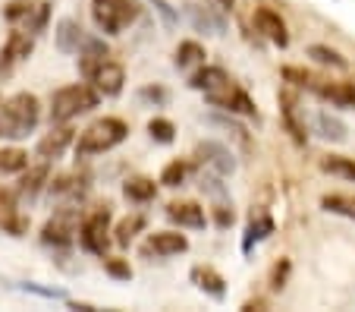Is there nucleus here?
<instances>
[{"label": "nucleus", "mask_w": 355, "mask_h": 312, "mask_svg": "<svg viewBox=\"0 0 355 312\" xmlns=\"http://www.w3.org/2000/svg\"><path fill=\"white\" fill-rule=\"evenodd\" d=\"M41 120V104L35 95L19 92L0 108V139H26Z\"/></svg>", "instance_id": "obj_1"}, {"label": "nucleus", "mask_w": 355, "mask_h": 312, "mask_svg": "<svg viewBox=\"0 0 355 312\" xmlns=\"http://www.w3.org/2000/svg\"><path fill=\"white\" fill-rule=\"evenodd\" d=\"M126 136H129L126 120H120V117H101V120H94L92 126L82 129L79 142H76V155L79 158L104 155V151L116 149Z\"/></svg>", "instance_id": "obj_2"}, {"label": "nucleus", "mask_w": 355, "mask_h": 312, "mask_svg": "<svg viewBox=\"0 0 355 312\" xmlns=\"http://www.w3.org/2000/svg\"><path fill=\"white\" fill-rule=\"evenodd\" d=\"M101 92L88 82H76V85H63L51 98V123H69L73 117L85 114V110L98 108Z\"/></svg>", "instance_id": "obj_3"}, {"label": "nucleus", "mask_w": 355, "mask_h": 312, "mask_svg": "<svg viewBox=\"0 0 355 312\" xmlns=\"http://www.w3.org/2000/svg\"><path fill=\"white\" fill-rule=\"evenodd\" d=\"M283 76H286V82H295L299 88L315 92L318 98L330 101L334 108H355V82H330V79H321V76L305 73V69H295V67H286Z\"/></svg>", "instance_id": "obj_4"}, {"label": "nucleus", "mask_w": 355, "mask_h": 312, "mask_svg": "<svg viewBox=\"0 0 355 312\" xmlns=\"http://www.w3.org/2000/svg\"><path fill=\"white\" fill-rule=\"evenodd\" d=\"M92 16L101 32L120 35L139 19V3L135 0H92Z\"/></svg>", "instance_id": "obj_5"}, {"label": "nucleus", "mask_w": 355, "mask_h": 312, "mask_svg": "<svg viewBox=\"0 0 355 312\" xmlns=\"http://www.w3.org/2000/svg\"><path fill=\"white\" fill-rule=\"evenodd\" d=\"M110 208H98L94 215H88L79 227V243L85 252L92 256H104L107 252V243H110Z\"/></svg>", "instance_id": "obj_6"}, {"label": "nucleus", "mask_w": 355, "mask_h": 312, "mask_svg": "<svg viewBox=\"0 0 355 312\" xmlns=\"http://www.w3.org/2000/svg\"><path fill=\"white\" fill-rule=\"evenodd\" d=\"M79 211L73 208V205H67V208H60L51 221L44 224V231H41V243L47 246H69L76 240V233H79Z\"/></svg>", "instance_id": "obj_7"}, {"label": "nucleus", "mask_w": 355, "mask_h": 312, "mask_svg": "<svg viewBox=\"0 0 355 312\" xmlns=\"http://www.w3.org/2000/svg\"><path fill=\"white\" fill-rule=\"evenodd\" d=\"M205 98H208L214 108H223V110H230V114L258 117V108H255V101L248 98V92H242L239 85H233V82H227V85L214 88V92H208Z\"/></svg>", "instance_id": "obj_8"}, {"label": "nucleus", "mask_w": 355, "mask_h": 312, "mask_svg": "<svg viewBox=\"0 0 355 312\" xmlns=\"http://www.w3.org/2000/svg\"><path fill=\"white\" fill-rule=\"evenodd\" d=\"M195 158H198V164H205L208 170H214V174H220V176H227L236 170L233 151L220 142H198L195 145Z\"/></svg>", "instance_id": "obj_9"}, {"label": "nucleus", "mask_w": 355, "mask_h": 312, "mask_svg": "<svg viewBox=\"0 0 355 312\" xmlns=\"http://www.w3.org/2000/svg\"><path fill=\"white\" fill-rule=\"evenodd\" d=\"M189 249V240L182 233H173V231H161V233H151L141 246V256L145 258H170V256H180V252Z\"/></svg>", "instance_id": "obj_10"}, {"label": "nucleus", "mask_w": 355, "mask_h": 312, "mask_svg": "<svg viewBox=\"0 0 355 312\" xmlns=\"http://www.w3.org/2000/svg\"><path fill=\"white\" fill-rule=\"evenodd\" d=\"M88 44H92V35H88L76 19L57 22V48H60L63 54H82Z\"/></svg>", "instance_id": "obj_11"}, {"label": "nucleus", "mask_w": 355, "mask_h": 312, "mask_svg": "<svg viewBox=\"0 0 355 312\" xmlns=\"http://www.w3.org/2000/svg\"><path fill=\"white\" fill-rule=\"evenodd\" d=\"M255 26H258V32H261L264 38L274 41L277 48H286V44H289L286 22H283V19H280V13H274V10L258 7V10H255Z\"/></svg>", "instance_id": "obj_12"}, {"label": "nucleus", "mask_w": 355, "mask_h": 312, "mask_svg": "<svg viewBox=\"0 0 355 312\" xmlns=\"http://www.w3.org/2000/svg\"><path fill=\"white\" fill-rule=\"evenodd\" d=\"M69 142H73V129H69L67 123H57V126L38 142V158H44V161H54V158H60L63 151L69 149Z\"/></svg>", "instance_id": "obj_13"}, {"label": "nucleus", "mask_w": 355, "mask_h": 312, "mask_svg": "<svg viewBox=\"0 0 355 312\" xmlns=\"http://www.w3.org/2000/svg\"><path fill=\"white\" fill-rule=\"evenodd\" d=\"M167 217L170 221H176L180 227H192V231H201V227L208 224V215H205V208L195 202H173L167 205Z\"/></svg>", "instance_id": "obj_14"}, {"label": "nucleus", "mask_w": 355, "mask_h": 312, "mask_svg": "<svg viewBox=\"0 0 355 312\" xmlns=\"http://www.w3.org/2000/svg\"><path fill=\"white\" fill-rule=\"evenodd\" d=\"M192 281L198 290H205L208 297L214 299H223L227 297V281H223V274H217L211 265H195L192 268Z\"/></svg>", "instance_id": "obj_15"}, {"label": "nucleus", "mask_w": 355, "mask_h": 312, "mask_svg": "<svg viewBox=\"0 0 355 312\" xmlns=\"http://www.w3.org/2000/svg\"><path fill=\"white\" fill-rule=\"evenodd\" d=\"M32 54V35L28 32H13L7 41V48L0 51V69L13 67V63L26 60V57Z\"/></svg>", "instance_id": "obj_16"}, {"label": "nucleus", "mask_w": 355, "mask_h": 312, "mask_svg": "<svg viewBox=\"0 0 355 312\" xmlns=\"http://www.w3.org/2000/svg\"><path fill=\"white\" fill-rule=\"evenodd\" d=\"M189 19L198 32H208V35H223L227 28V19L220 13H214L211 7H189Z\"/></svg>", "instance_id": "obj_17"}, {"label": "nucleus", "mask_w": 355, "mask_h": 312, "mask_svg": "<svg viewBox=\"0 0 355 312\" xmlns=\"http://www.w3.org/2000/svg\"><path fill=\"white\" fill-rule=\"evenodd\" d=\"M227 82H233L227 76V69H220V67H201L198 73H192V79H189V85L195 88V92H214V88H220V85H227Z\"/></svg>", "instance_id": "obj_18"}, {"label": "nucleus", "mask_w": 355, "mask_h": 312, "mask_svg": "<svg viewBox=\"0 0 355 312\" xmlns=\"http://www.w3.org/2000/svg\"><path fill=\"white\" fill-rule=\"evenodd\" d=\"M280 104H283V120H286V129L293 133V139L299 145H305V139H309V133H305V123L299 120V101H295L289 92H283L280 95Z\"/></svg>", "instance_id": "obj_19"}, {"label": "nucleus", "mask_w": 355, "mask_h": 312, "mask_svg": "<svg viewBox=\"0 0 355 312\" xmlns=\"http://www.w3.org/2000/svg\"><path fill=\"white\" fill-rule=\"evenodd\" d=\"M274 233V217L270 215H258L252 217V224L245 227V237H242V252H252L261 240H268Z\"/></svg>", "instance_id": "obj_20"}, {"label": "nucleus", "mask_w": 355, "mask_h": 312, "mask_svg": "<svg viewBox=\"0 0 355 312\" xmlns=\"http://www.w3.org/2000/svg\"><path fill=\"white\" fill-rule=\"evenodd\" d=\"M85 190H88V183L82 180V176H60V180L51 186V196L67 199V202L73 205V202H79V199L85 196Z\"/></svg>", "instance_id": "obj_21"}, {"label": "nucleus", "mask_w": 355, "mask_h": 312, "mask_svg": "<svg viewBox=\"0 0 355 312\" xmlns=\"http://www.w3.org/2000/svg\"><path fill=\"white\" fill-rule=\"evenodd\" d=\"M157 192L155 180H148V176H135V180H126V186H123V196L129 199V202H151Z\"/></svg>", "instance_id": "obj_22"}, {"label": "nucleus", "mask_w": 355, "mask_h": 312, "mask_svg": "<svg viewBox=\"0 0 355 312\" xmlns=\"http://www.w3.org/2000/svg\"><path fill=\"white\" fill-rule=\"evenodd\" d=\"M0 227H3V231H10L13 237H19V233L26 231V221L16 215L13 199H10L7 192H0Z\"/></svg>", "instance_id": "obj_23"}, {"label": "nucleus", "mask_w": 355, "mask_h": 312, "mask_svg": "<svg viewBox=\"0 0 355 312\" xmlns=\"http://www.w3.org/2000/svg\"><path fill=\"white\" fill-rule=\"evenodd\" d=\"M44 180H47V167H44V164H41V167H32L19 180V190H16V192H19L22 199H28V202H32V199L44 190Z\"/></svg>", "instance_id": "obj_24"}, {"label": "nucleus", "mask_w": 355, "mask_h": 312, "mask_svg": "<svg viewBox=\"0 0 355 312\" xmlns=\"http://www.w3.org/2000/svg\"><path fill=\"white\" fill-rule=\"evenodd\" d=\"M205 63V48L198 41H182L176 48V67L180 69H192V67H201Z\"/></svg>", "instance_id": "obj_25"}, {"label": "nucleus", "mask_w": 355, "mask_h": 312, "mask_svg": "<svg viewBox=\"0 0 355 312\" xmlns=\"http://www.w3.org/2000/svg\"><path fill=\"white\" fill-rule=\"evenodd\" d=\"M321 208L330 211V215H343L355 221V196H343V192H334V196L321 199Z\"/></svg>", "instance_id": "obj_26"}, {"label": "nucleus", "mask_w": 355, "mask_h": 312, "mask_svg": "<svg viewBox=\"0 0 355 312\" xmlns=\"http://www.w3.org/2000/svg\"><path fill=\"white\" fill-rule=\"evenodd\" d=\"M321 170L334 176H343V180H355V161L352 158H343V155H327L321 158Z\"/></svg>", "instance_id": "obj_27"}, {"label": "nucleus", "mask_w": 355, "mask_h": 312, "mask_svg": "<svg viewBox=\"0 0 355 312\" xmlns=\"http://www.w3.org/2000/svg\"><path fill=\"white\" fill-rule=\"evenodd\" d=\"M318 133H321L324 139H330V142H343V139H346V126H343L336 117H330L327 110L318 114Z\"/></svg>", "instance_id": "obj_28"}, {"label": "nucleus", "mask_w": 355, "mask_h": 312, "mask_svg": "<svg viewBox=\"0 0 355 312\" xmlns=\"http://www.w3.org/2000/svg\"><path fill=\"white\" fill-rule=\"evenodd\" d=\"M141 227H145V217H141V215H129V217H123V221H120V224H116V243H120V246H129V243H132V240H135V233H139L141 231Z\"/></svg>", "instance_id": "obj_29"}, {"label": "nucleus", "mask_w": 355, "mask_h": 312, "mask_svg": "<svg viewBox=\"0 0 355 312\" xmlns=\"http://www.w3.org/2000/svg\"><path fill=\"white\" fill-rule=\"evenodd\" d=\"M309 57H315V60H318V63H324V67L346 69V57H343L340 51L327 48V44H311V48H309Z\"/></svg>", "instance_id": "obj_30"}, {"label": "nucleus", "mask_w": 355, "mask_h": 312, "mask_svg": "<svg viewBox=\"0 0 355 312\" xmlns=\"http://www.w3.org/2000/svg\"><path fill=\"white\" fill-rule=\"evenodd\" d=\"M28 167V155L22 149H3L0 151V170L3 174H19Z\"/></svg>", "instance_id": "obj_31"}, {"label": "nucleus", "mask_w": 355, "mask_h": 312, "mask_svg": "<svg viewBox=\"0 0 355 312\" xmlns=\"http://www.w3.org/2000/svg\"><path fill=\"white\" fill-rule=\"evenodd\" d=\"M148 133H151V139L155 142H161V145H170L173 142V133H176V126L170 120H164V117H155V120L148 123Z\"/></svg>", "instance_id": "obj_32"}, {"label": "nucleus", "mask_w": 355, "mask_h": 312, "mask_svg": "<svg viewBox=\"0 0 355 312\" xmlns=\"http://www.w3.org/2000/svg\"><path fill=\"white\" fill-rule=\"evenodd\" d=\"M186 176H189V164L186 161H170L167 167H164V174H161V183L164 186H182L186 183Z\"/></svg>", "instance_id": "obj_33"}, {"label": "nucleus", "mask_w": 355, "mask_h": 312, "mask_svg": "<svg viewBox=\"0 0 355 312\" xmlns=\"http://www.w3.org/2000/svg\"><path fill=\"white\" fill-rule=\"evenodd\" d=\"M47 16H51V7H47V3H35V7L28 10V16H26V32L38 35L41 28L47 26Z\"/></svg>", "instance_id": "obj_34"}, {"label": "nucleus", "mask_w": 355, "mask_h": 312, "mask_svg": "<svg viewBox=\"0 0 355 312\" xmlns=\"http://www.w3.org/2000/svg\"><path fill=\"white\" fill-rule=\"evenodd\" d=\"M107 272L114 274V278H123V281L132 278V268H129L126 262H120V258H107Z\"/></svg>", "instance_id": "obj_35"}, {"label": "nucleus", "mask_w": 355, "mask_h": 312, "mask_svg": "<svg viewBox=\"0 0 355 312\" xmlns=\"http://www.w3.org/2000/svg\"><path fill=\"white\" fill-rule=\"evenodd\" d=\"M286 274H289V262L283 258V262L274 268V281H270V287H274V290H283V284H286Z\"/></svg>", "instance_id": "obj_36"}, {"label": "nucleus", "mask_w": 355, "mask_h": 312, "mask_svg": "<svg viewBox=\"0 0 355 312\" xmlns=\"http://www.w3.org/2000/svg\"><path fill=\"white\" fill-rule=\"evenodd\" d=\"M139 95L145 98V101H157V104H164V101H167V92H164V88H151V85H148V88H141Z\"/></svg>", "instance_id": "obj_37"}, {"label": "nucleus", "mask_w": 355, "mask_h": 312, "mask_svg": "<svg viewBox=\"0 0 355 312\" xmlns=\"http://www.w3.org/2000/svg\"><path fill=\"white\" fill-rule=\"evenodd\" d=\"M214 217H217V224H220V227H230V224H233V211H230V205H217V208H214Z\"/></svg>", "instance_id": "obj_38"}, {"label": "nucleus", "mask_w": 355, "mask_h": 312, "mask_svg": "<svg viewBox=\"0 0 355 312\" xmlns=\"http://www.w3.org/2000/svg\"><path fill=\"white\" fill-rule=\"evenodd\" d=\"M214 3H217L220 10H233V0H214Z\"/></svg>", "instance_id": "obj_39"}]
</instances>
